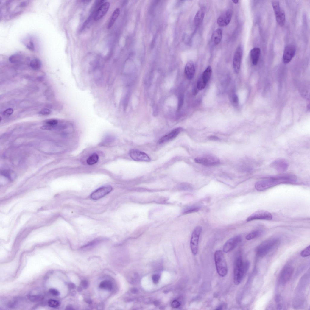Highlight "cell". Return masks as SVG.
Listing matches in <instances>:
<instances>
[{"mask_svg": "<svg viewBox=\"0 0 310 310\" xmlns=\"http://www.w3.org/2000/svg\"><path fill=\"white\" fill-rule=\"evenodd\" d=\"M297 181L296 177L292 175H283L271 177L258 181L255 188L258 191H263L282 184H294Z\"/></svg>", "mask_w": 310, "mask_h": 310, "instance_id": "obj_1", "label": "cell"}, {"mask_svg": "<svg viewBox=\"0 0 310 310\" xmlns=\"http://www.w3.org/2000/svg\"><path fill=\"white\" fill-rule=\"evenodd\" d=\"M28 1H6L1 3V16L12 18L20 14L28 5Z\"/></svg>", "mask_w": 310, "mask_h": 310, "instance_id": "obj_2", "label": "cell"}, {"mask_svg": "<svg viewBox=\"0 0 310 310\" xmlns=\"http://www.w3.org/2000/svg\"><path fill=\"white\" fill-rule=\"evenodd\" d=\"M247 261L244 262L242 257H237L235 262L233 270V280L236 285L239 284L243 280L250 267Z\"/></svg>", "mask_w": 310, "mask_h": 310, "instance_id": "obj_3", "label": "cell"}, {"mask_svg": "<svg viewBox=\"0 0 310 310\" xmlns=\"http://www.w3.org/2000/svg\"><path fill=\"white\" fill-rule=\"evenodd\" d=\"M214 257L216 268L218 274L222 277H225L227 274L228 269L223 252L221 250L216 251Z\"/></svg>", "mask_w": 310, "mask_h": 310, "instance_id": "obj_4", "label": "cell"}, {"mask_svg": "<svg viewBox=\"0 0 310 310\" xmlns=\"http://www.w3.org/2000/svg\"><path fill=\"white\" fill-rule=\"evenodd\" d=\"M279 240L277 238H272L265 241L257 248V253L259 256H264L278 243Z\"/></svg>", "mask_w": 310, "mask_h": 310, "instance_id": "obj_5", "label": "cell"}, {"mask_svg": "<svg viewBox=\"0 0 310 310\" xmlns=\"http://www.w3.org/2000/svg\"><path fill=\"white\" fill-rule=\"evenodd\" d=\"M194 161L196 163L208 167L216 166L220 162L219 159L211 155H206L194 159Z\"/></svg>", "mask_w": 310, "mask_h": 310, "instance_id": "obj_6", "label": "cell"}, {"mask_svg": "<svg viewBox=\"0 0 310 310\" xmlns=\"http://www.w3.org/2000/svg\"><path fill=\"white\" fill-rule=\"evenodd\" d=\"M202 231V228L201 227H197L194 229L191 235V248L192 253L194 255L197 253L199 239Z\"/></svg>", "mask_w": 310, "mask_h": 310, "instance_id": "obj_7", "label": "cell"}, {"mask_svg": "<svg viewBox=\"0 0 310 310\" xmlns=\"http://www.w3.org/2000/svg\"><path fill=\"white\" fill-rule=\"evenodd\" d=\"M272 4L278 23L281 26H283L285 22V13L284 11L281 8L279 1H272Z\"/></svg>", "mask_w": 310, "mask_h": 310, "instance_id": "obj_8", "label": "cell"}, {"mask_svg": "<svg viewBox=\"0 0 310 310\" xmlns=\"http://www.w3.org/2000/svg\"><path fill=\"white\" fill-rule=\"evenodd\" d=\"M272 219V216L270 213L262 210L258 211L253 213L247 219L246 221L249 222L257 220H271Z\"/></svg>", "mask_w": 310, "mask_h": 310, "instance_id": "obj_9", "label": "cell"}, {"mask_svg": "<svg viewBox=\"0 0 310 310\" xmlns=\"http://www.w3.org/2000/svg\"><path fill=\"white\" fill-rule=\"evenodd\" d=\"M242 241V237L241 236H235L228 240L224 244L223 248V251L225 253H228L233 250Z\"/></svg>", "mask_w": 310, "mask_h": 310, "instance_id": "obj_10", "label": "cell"}, {"mask_svg": "<svg viewBox=\"0 0 310 310\" xmlns=\"http://www.w3.org/2000/svg\"><path fill=\"white\" fill-rule=\"evenodd\" d=\"M113 190V188L110 186H106L100 187L94 191L91 194V198L94 200L100 199L110 193Z\"/></svg>", "mask_w": 310, "mask_h": 310, "instance_id": "obj_11", "label": "cell"}, {"mask_svg": "<svg viewBox=\"0 0 310 310\" xmlns=\"http://www.w3.org/2000/svg\"><path fill=\"white\" fill-rule=\"evenodd\" d=\"M130 155L131 158L136 161L147 162L151 161V159L147 154L139 150L131 149L130 152Z\"/></svg>", "mask_w": 310, "mask_h": 310, "instance_id": "obj_12", "label": "cell"}, {"mask_svg": "<svg viewBox=\"0 0 310 310\" xmlns=\"http://www.w3.org/2000/svg\"><path fill=\"white\" fill-rule=\"evenodd\" d=\"M243 53V49L241 46L237 48L233 59V67L235 72L238 74L239 72Z\"/></svg>", "mask_w": 310, "mask_h": 310, "instance_id": "obj_13", "label": "cell"}, {"mask_svg": "<svg viewBox=\"0 0 310 310\" xmlns=\"http://www.w3.org/2000/svg\"><path fill=\"white\" fill-rule=\"evenodd\" d=\"M232 15V12L231 10L225 11L217 20V24L221 27H224L228 25L230 23Z\"/></svg>", "mask_w": 310, "mask_h": 310, "instance_id": "obj_14", "label": "cell"}, {"mask_svg": "<svg viewBox=\"0 0 310 310\" xmlns=\"http://www.w3.org/2000/svg\"><path fill=\"white\" fill-rule=\"evenodd\" d=\"M296 52L295 47L292 45H289L285 48L283 57V62L285 64L289 63L295 57Z\"/></svg>", "mask_w": 310, "mask_h": 310, "instance_id": "obj_15", "label": "cell"}, {"mask_svg": "<svg viewBox=\"0 0 310 310\" xmlns=\"http://www.w3.org/2000/svg\"><path fill=\"white\" fill-rule=\"evenodd\" d=\"M272 166L278 172L283 173L286 171L289 165L286 160L283 159H279L273 161L272 164Z\"/></svg>", "mask_w": 310, "mask_h": 310, "instance_id": "obj_16", "label": "cell"}, {"mask_svg": "<svg viewBox=\"0 0 310 310\" xmlns=\"http://www.w3.org/2000/svg\"><path fill=\"white\" fill-rule=\"evenodd\" d=\"M110 6L109 2H105L102 4L96 12L94 16V20L97 21L101 19L107 13Z\"/></svg>", "mask_w": 310, "mask_h": 310, "instance_id": "obj_17", "label": "cell"}, {"mask_svg": "<svg viewBox=\"0 0 310 310\" xmlns=\"http://www.w3.org/2000/svg\"><path fill=\"white\" fill-rule=\"evenodd\" d=\"M183 129L181 127H178L172 131L169 134L161 138L158 141L159 144L165 143L171 141L175 138L182 131Z\"/></svg>", "mask_w": 310, "mask_h": 310, "instance_id": "obj_18", "label": "cell"}, {"mask_svg": "<svg viewBox=\"0 0 310 310\" xmlns=\"http://www.w3.org/2000/svg\"><path fill=\"white\" fill-rule=\"evenodd\" d=\"M294 272L293 268L290 267H286L283 269L281 274L280 282L282 284L286 283L290 279Z\"/></svg>", "mask_w": 310, "mask_h": 310, "instance_id": "obj_19", "label": "cell"}, {"mask_svg": "<svg viewBox=\"0 0 310 310\" xmlns=\"http://www.w3.org/2000/svg\"><path fill=\"white\" fill-rule=\"evenodd\" d=\"M195 70L194 63L192 61L188 62L186 64L185 69V75L189 80L192 79L194 77Z\"/></svg>", "mask_w": 310, "mask_h": 310, "instance_id": "obj_20", "label": "cell"}, {"mask_svg": "<svg viewBox=\"0 0 310 310\" xmlns=\"http://www.w3.org/2000/svg\"><path fill=\"white\" fill-rule=\"evenodd\" d=\"M222 36V30L220 28L216 30L213 33L211 40L212 42L215 45H216L219 44L221 42Z\"/></svg>", "mask_w": 310, "mask_h": 310, "instance_id": "obj_21", "label": "cell"}, {"mask_svg": "<svg viewBox=\"0 0 310 310\" xmlns=\"http://www.w3.org/2000/svg\"><path fill=\"white\" fill-rule=\"evenodd\" d=\"M261 54V50L258 48H254L250 52V56L253 65L256 66L258 64Z\"/></svg>", "mask_w": 310, "mask_h": 310, "instance_id": "obj_22", "label": "cell"}, {"mask_svg": "<svg viewBox=\"0 0 310 310\" xmlns=\"http://www.w3.org/2000/svg\"><path fill=\"white\" fill-rule=\"evenodd\" d=\"M205 15V12L203 9L199 10L196 14L194 20V26L197 27L202 23Z\"/></svg>", "mask_w": 310, "mask_h": 310, "instance_id": "obj_23", "label": "cell"}, {"mask_svg": "<svg viewBox=\"0 0 310 310\" xmlns=\"http://www.w3.org/2000/svg\"><path fill=\"white\" fill-rule=\"evenodd\" d=\"M24 56L23 54L20 53H16L13 54L10 57L9 61L12 63H21L24 58Z\"/></svg>", "mask_w": 310, "mask_h": 310, "instance_id": "obj_24", "label": "cell"}, {"mask_svg": "<svg viewBox=\"0 0 310 310\" xmlns=\"http://www.w3.org/2000/svg\"><path fill=\"white\" fill-rule=\"evenodd\" d=\"M120 13V10L119 8L116 9L113 12L108 25V29H110L113 25L117 19Z\"/></svg>", "mask_w": 310, "mask_h": 310, "instance_id": "obj_25", "label": "cell"}, {"mask_svg": "<svg viewBox=\"0 0 310 310\" xmlns=\"http://www.w3.org/2000/svg\"><path fill=\"white\" fill-rule=\"evenodd\" d=\"M212 68L210 66H208L203 73L201 77L203 80L206 84L208 81L212 74Z\"/></svg>", "mask_w": 310, "mask_h": 310, "instance_id": "obj_26", "label": "cell"}, {"mask_svg": "<svg viewBox=\"0 0 310 310\" xmlns=\"http://www.w3.org/2000/svg\"><path fill=\"white\" fill-rule=\"evenodd\" d=\"M30 65L32 69L37 70L40 69L42 66V63L40 60L38 58H35L30 62Z\"/></svg>", "mask_w": 310, "mask_h": 310, "instance_id": "obj_27", "label": "cell"}, {"mask_svg": "<svg viewBox=\"0 0 310 310\" xmlns=\"http://www.w3.org/2000/svg\"><path fill=\"white\" fill-rule=\"evenodd\" d=\"M2 175L10 180H13L16 177L15 172L11 170H6L1 173Z\"/></svg>", "mask_w": 310, "mask_h": 310, "instance_id": "obj_28", "label": "cell"}, {"mask_svg": "<svg viewBox=\"0 0 310 310\" xmlns=\"http://www.w3.org/2000/svg\"><path fill=\"white\" fill-rule=\"evenodd\" d=\"M99 157L96 153L93 154L90 156L87 160V162L89 165H93L96 163L98 161Z\"/></svg>", "mask_w": 310, "mask_h": 310, "instance_id": "obj_29", "label": "cell"}, {"mask_svg": "<svg viewBox=\"0 0 310 310\" xmlns=\"http://www.w3.org/2000/svg\"><path fill=\"white\" fill-rule=\"evenodd\" d=\"M33 41L32 39L30 38L25 39L23 41V43L29 50L34 51L35 50V44Z\"/></svg>", "mask_w": 310, "mask_h": 310, "instance_id": "obj_30", "label": "cell"}, {"mask_svg": "<svg viewBox=\"0 0 310 310\" xmlns=\"http://www.w3.org/2000/svg\"><path fill=\"white\" fill-rule=\"evenodd\" d=\"M99 287L101 289L111 290L113 288V284L110 281L104 280L100 283Z\"/></svg>", "mask_w": 310, "mask_h": 310, "instance_id": "obj_31", "label": "cell"}, {"mask_svg": "<svg viewBox=\"0 0 310 310\" xmlns=\"http://www.w3.org/2000/svg\"><path fill=\"white\" fill-rule=\"evenodd\" d=\"M261 233V231L259 230L253 231L246 236V239L247 240L254 239L260 236Z\"/></svg>", "mask_w": 310, "mask_h": 310, "instance_id": "obj_32", "label": "cell"}, {"mask_svg": "<svg viewBox=\"0 0 310 310\" xmlns=\"http://www.w3.org/2000/svg\"><path fill=\"white\" fill-rule=\"evenodd\" d=\"M43 297L40 295H31L29 297V300L32 302H37L43 300Z\"/></svg>", "mask_w": 310, "mask_h": 310, "instance_id": "obj_33", "label": "cell"}, {"mask_svg": "<svg viewBox=\"0 0 310 310\" xmlns=\"http://www.w3.org/2000/svg\"><path fill=\"white\" fill-rule=\"evenodd\" d=\"M207 84H206L203 80L202 78L200 77L197 83V88L199 90H201L205 88Z\"/></svg>", "mask_w": 310, "mask_h": 310, "instance_id": "obj_34", "label": "cell"}, {"mask_svg": "<svg viewBox=\"0 0 310 310\" xmlns=\"http://www.w3.org/2000/svg\"><path fill=\"white\" fill-rule=\"evenodd\" d=\"M310 255V246L309 245L302 250L301 253V256L303 257H306Z\"/></svg>", "mask_w": 310, "mask_h": 310, "instance_id": "obj_35", "label": "cell"}, {"mask_svg": "<svg viewBox=\"0 0 310 310\" xmlns=\"http://www.w3.org/2000/svg\"><path fill=\"white\" fill-rule=\"evenodd\" d=\"M48 303L49 306L52 308L57 307L60 305V303L58 301L52 299L49 300Z\"/></svg>", "mask_w": 310, "mask_h": 310, "instance_id": "obj_36", "label": "cell"}, {"mask_svg": "<svg viewBox=\"0 0 310 310\" xmlns=\"http://www.w3.org/2000/svg\"><path fill=\"white\" fill-rule=\"evenodd\" d=\"M199 209L200 208L198 207L193 206L188 208L185 210L184 212L186 214L196 212L198 211Z\"/></svg>", "mask_w": 310, "mask_h": 310, "instance_id": "obj_37", "label": "cell"}, {"mask_svg": "<svg viewBox=\"0 0 310 310\" xmlns=\"http://www.w3.org/2000/svg\"><path fill=\"white\" fill-rule=\"evenodd\" d=\"M58 123V121L55 119H49L46 121L47 125L52 126L57 125Z\"/></svg>", "mask_w": 310, "mask_h": 310, "instance_id": "obj_38", "label": "cell"}, {"mask_svg": "<svg viewBox=\"0 0 310 310\" xmlns=\"http://www.w3.org/2000/svg\"><path fill=\"white\" fill-rule=\"evenodd\" d=\"M13 113V109L9 108L5 110L3 113V115L5 117H8L11 116Z\"/></svg>", "mask_w": 310, "mask_h": 310, "instance_id": "obj_39", "label": "cell"}, {"mask_svg": "<svg viewBox=\"0 0 310 310\" xmlns=\"http://www.w3.org/2000/svg\"><path fill=\"white\" fill-rule=\"evenodd\" d=\"M51 113V111L50 109L48 108H43L39 112V114L43 116H47L50 115Z\"/></svg>", "mask_w": 310, "mask_h": 310, "instance_id": "obj_40", "label": "cell"}, {"mask_svg": "<svg viewBox=\"0 0 310 310\" xmlns=\"http://www.w3.org/2000/svg\"><path fill=\"white\" fill-rule=\"evenodd\" d=\"M49 291L50 293L53 296H58L60 295L59 292L56 289H51Z\"/></svg>", "mask_w": 310, "mask_h": 310, "instance_id": "obj_41", "label": "cell"}, {"mask_svg": "<svg viewBox=\"0 0 310 310\" xmlns=\"http://www.w3.org/2000/svg\"><path fill=\"white\" fill-rule=\"evenodd\" d=\"M152 279L154 283L157 284L160 279V276L158 275H154L152 276Z\"/></svg>", "mask_w": 310, "mask_h": 310, "instance_id": "obj_42", "label": "cell"}, {"mask_svg": "<svg viewBox=\"0 0 310 310\" xmlns=\"http://www.w3.org/2000/svg\"><path fill=\"white\" fill-rule=\"evenodd\" d=\"M81 285L83 288L86 289L88 287V283L87 281L83 280L81 281Z\"/></svg>", "mask_w": 310, "mask_h": 310, "instance_id": "obj_43", "label": "cell"}, {"mask_svg": "<svg viewBox=\"0 0 310 310\" xmlns=\"http://www.w3.org/2000/svg\"><path fill=\"white\" fill-rule=\"evenodd\" d=\"M171 305L173 308H177L180 306V304L178 301L175 300L173 301Z\"/></svg>", "mask_w": 310, "mask_h": 310, "instance_id": "obj_44", "label": "cell"}, {"mask_svg": "<svg viewBox=\"0 0 310 310\" xmlns=\"http://www.w3.org/2000/svg\"><path fill=\"white\" fill-rule=\"evenodd\" d=\"M208 139L210 140L218 141L220 140V138L218 137L215 136H211L209 137Z\"/></svg>", "mask_w": 310, "mask_h": 310, "instance_id": "obj_45", "label": "cell"}, {"mask_svg": "<svg viewBox=\"0 0 310 310\" xmlns=\"http://www.w3.org/2000/svg\"><path fill=\"white\" fill-rule=\"evenodd\" d=\"M233 101L234 103H238L239 102V99L238 96L236 95H234L233 97Z\"/></svg>", "mask_w": 310, "mask_h": 310, "instance_id": "obj_46", "label": "cell"}, {"mask_svg": "<svg viewBox=\"0 0 310 310\" xmlns=\"http://www.w3.org/2000/svg\"><path fill=\"white\" fill-rule=\"evenodd\" d=\"M275 300L276 303H279L281 301V297L279 295H277L275 297Z\"/></svg>", "mask_w": 310, "mask_h": 310, "instance_id": "obj_47", "label": "cell"}, {"mask_svg": "<svg viewBox=\"0 0 310 310\" xmlns=\"http://www.w3.org/2000/svg\"><path fill=\"white\" fill-rule=\"evenodd\" d=\"M69 288L71 289H74L76 287L75 284L73 283H70L68 285Z\"/></svg>", "mask_w": 310, "mask_h": 310, "instance_id": "obj_48", "label": "cell"}, {"mask_svg": "<svg viewBox=\"0 0 310 310\" xmlns=\"http://www.w3.org/2000/svg\"><path fill=\"white\" fill-rule=\"evenodd\" d=\"M277 308L278 309H281L282 308V306L280 303H278L277 305Z\"/></svg>", "mask_w": 310, "mask_h": 310, "instance_id": "obj_49", "label": "cell"}, {"mask_svg": "<svg viewBox=\"0 0 310 310\" xmlns=\"http://www.w3.org/2000/svg\"><path fill=\"white\" fill-rule=\"evenodd\" d=\"M66 309L67 310H72L74 309L71 306H68L66 307Z\"/></svg>", "mask_w": 310, "mask_h": 310, "instance_id": "obj_50", "label": "cell"}, {"mask_svg": "<svg viewBox=\"0 0 310 310\" xmlns=\"http://www.w3.org/2000/svg\"><path fill=\"white\" fill-rule=\"evenodd\" d=\"M137 290L135 289H133L132 290V292L133 293H136Z\"/></svg>", "mask_w": 310, "mask_h": 310, "instance_id": "obj_51", "label": "cell"}, {"mask_svg": "<svg viewBox=\"0 0 310 310\" xmlns=\"http://www.w3.org/2000/svg\"><path fill=\"white\" fill-rule=\"evenodd\" d=\"M222 306H218V307H217L216 308V309H217V310H221V309H222Z\"/></svg>", "mask_w": 310, "mask_h": 310, "instance_id": "obj_52", "label": "cell"}, {"mask_svg": "<svg viewBox=\"0 0 310 310\" xmlns=\"http://www.w3.org/2000/svg\"><path fill=\"white\" fill-rule=\"evenodd\" d=\"M232 1L234 4H238L239 2V1H236H236Z\"/></svg>", "mask_w": 310, "mask_h": 310, "instance_id": "obj_53", "label": "cell"}]
</instances>
